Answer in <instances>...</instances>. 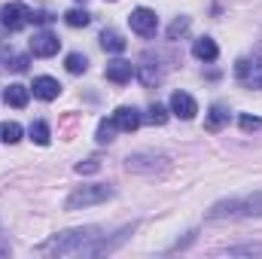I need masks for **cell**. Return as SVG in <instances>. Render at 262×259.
<instances>
[{"mask_svg":"<svg viewBox=\"0 0 262 259\" xmlns=\"http://www.w3.org/2000/svg\"><path fill=\"white\" fill-rule=\"evenodd\" d=\"M235 76H238V82H244L250 89H262V55L241 58L235 64Z\"/></svg>","mask_w":262,"mask_h":259,"instance_id":"8992f818","label":"cell"},{"mask_svg":"<svg viewBox=\"0 0 262 259\" xmlns=\"http://www.w3.org/2000/svg\"><path fill=\"white\" fill-rule=\"evenodd\" d=\"M98 168H101V162H98V159H85V162H79V165H76V171H79V174H92V171H98Z\"/></svg>","mask_w":262,"mask_h":259,"instance_id":"cb8c5ba5","label":"cell"},{"mask_svg":"<svg viewBox=\"0 0 262 259\" xmlns=\"http://www.w3.org/2000/svg\"><path fill=\"white\" fill-rule=\"evenodd\" d=\"M238 253L253 256V253H262V247H232V250H229V256H238Z\"/></svg>","mask_w":262,"mask_h":259,"instance_id":"484cf974","label":"cell"},{"mask_svg":"<svg viewBox=\"0 0 262 259\" xmlns=\"http://www.w3.org/2000/svg\"><path fill=\"white\" fill-rule=\"evenodd\" d=\"M149 122H152V125H165V122H168V110H165L162 104H152V107H149Z\"/></svg>","mask_w":262,"mask_h":259,"instance_id":"603a6c76","label":"cell"},{"mask_svg":"<svg viewBox=\"0 0 262 259\" xmlns=\"http://www.w3.org/2000/svg\"><path fill=\"white\" fill-rule=\"evenodd\" d=\"M226 122H229V110H226L223 104H213V107H210V113H207V128L216 131V128H223Z\"/></svg>","mask_w":262,"mask_h":259,"instance_id":"2e32d148","label":"cell"},{"mask_svg":"<svg viewBox=\"0 0 262 259\" xmlns=\"http://www.w3.org/2000/svg\"><path fill=\"white\" fill-rule=\"evenodd\" d=\"M192 55H195L198 61H216V55H220V46H216L210 37H198L195 46H192Z\"/></svg>","mask_w":262,"mask_h":259,"instance_id":"5bb4252c","label":"cell"},{"mask_svg":"<svg viewBox=\"0 0 262 259\" xmlns=\"http://www.w3.org/2000/svg\"><path fill=\"white\" fill-rule=\"evenodd\" d=\"M58 49H61V40H58L52 31H40V34H34V40H31V52H34L37 58H52Z\"/></svg>","mask_w":262,"mask_h":259,"instance_id":"ba28073f","label":"cell"},{"mask_svg":"<svg viewBox=\"0 0 262 259\" xmlns=\"http://www.w3.org/2000/svg\"><path fill=\"white\" fill-rule=\"evenodd\" d=\"M131 76H134V64H131V61L116 58V61H110V64H107V79H110V82H116V85H125Z\"/></svg>","mask_w":262,"mask_h":259,"instance_id":"7c38bea8","label":"cell"},{"mask_svg":"<svg viewBox=\"0 0 262 259\" xmlns=\"http://www.w3.org/2000/svg\"><path fill=\"white\" fill-rule=\"evenodd\" d=\"M101 46H104V52H116V55H119V52H125L128 43L122 40V34H116V31H104V34H101Z\"/></svg>","mask_w":262,"mask_h":259,"instance_id":"9a60e30c","label":"cell"},{"mask_svg":"<svg viewBox=\"0 0 262 259\" xmlns=\"http://www.w3.org/2000/svg\"><path fill=\"white\" fill-rule=\"evenodd\" d=\"M125 168H128L131 174L156 177V174H165L171 165H168V156H162V153H134V156H128Z\"/></svg>","mask_w":262,"mask_h":259,"instance_id":"277c9868","label":"cell"},{"mask_svg":"<svg viewBox=\"0 0 262 259\" xmlns=\"http://www.w3.org/2000/svg\"><path fill=\"white\" fill-rule=\"evenodd\" d=\"M101 241V229L98 226H85V229H67L52 235L49 241H43L37 247L40 256H92L95 244Z\"/></svg>","mask_w":262,"mask_h":259,"instance_id":"6da1fadb","label":"cell"},{"mask_svg":"<svg viewBox=\"0 0 262 259\" xmlns=\"http://www.w3.org/2000/svg\"><path fill=\"white\" fill-rule=\"evenodd\" d=\"M0 140L3 143H18L21 140V125L18 122H0Z\"/></svg>","mask_w":262,"mask_h":259,"instance_id":"e0dca14e","label":"cell"},{"mask_svg":"<svg viewBox=\"0 0 262 259\" xmlns=\"http://www.w3.org/2000/svg\"><path fill=\"white\" fill-rule=\"evenodd\" d=\"M0 253H9V247H6V244H3V241H0Z\"/></svg>","mask_w":262,"mask_h":259,"instance_id":"f546056e","label":"cell"},{"mask_svg":"<svg viewBox=\"0 0 262 259\" xmlns=\"http://www.w3.org/2000/svg\"><path fill=\"white\" fill-rule=\"evenodd\" d=\"M0 61H6V64H9V49H6V46H0Z\"/></svg>","mask_w":262,"mask_h":259,"instance_id":"f1b7e54d","label":"cell"},{"mask_svg":"<svg viewBox=\"0 0 262 259\" xmlns=\"http://www.w3.org/2000/svg\"><path fill=\"white\" fill-rule=\"evenodd\" d=\"M64 21L70 28H85V25L92 21V15H89L85 9H70V12H64Z\"/></svg>","mask_w":262,"mask_h":259,"instance_id":"d6986e66","label":"cell"},{"mask_svg":"<svg viewBox=\"0 0 262 259\" xmlns=\"http://www.w3.org/2000/svg\"><path fill=\"white\" fill-rule=\"evenodd\" d=\"M64 67L70 73H85L89 70V61H85V55H79V52H70L64 58Z\"/></svg>","mask_w":262,"mask_h":259,"instance_id":"ffe728a7","label":"cell"},{"mask_svg":"<svg viewBox=\"0 0 262 259\" xmlns=\"http://www.w3.org/2000/svg\"><path fill=\"white\" fill-rule=\"evenodd\" d=\"M186 31H189V15H180V18L171 21V28H168V40H177V37H183Z\"/></svg>","mask_w":262,"mask_h":259,"instance_id":"44dd1931","label":"cell"},{"mask_svg":"<svg viewBox=\"0 0 262 259\" xmlns=\"http://www.w3.org/2000/svg\"><path fill=\"white\" fill-rule=\"evenodd\" d=\"M12 70H18V73L28 70V55H15V58H12Z\"/></svg>","mask_w":262,"mask_h":259,"instance_id":"4316f807","label":"cell"},{"mask_svg":"<svg viewBox=\"0 0 262 259\" xmlns=\"http://www.w3.org/2000/svg\"><path fill=\"white\" fill-rule=\"evenodd\" d=\"M113 131H119L113 125V119H101V125H98V140H101V143L113 140Z\"/></svg>","mask_w":262,"mask_h":259,"instance_id":"7402d4cb","label":"cell"},{"mask_svg":"<svg viewBox=\"0 0 262 259\" xmlns=\"http://www.w3.org/2000/svg\"><path fill=\"white\" fill-rule=\"evenodd\" d=\"M3 101L9 104V107H28V101H31V89L28 85H21V82H12L6 92H3Z\"/></svg>","mask_w":262,"mask_h":259,"instance_id":"4fadbf2b","label":"cell"},{"mask_svg":"<svg viewBox=\"0 0 262 259\" xmlns=\"http://www.w3.org/2000/svg\"><path fill=\"white\" fill-rule=\"evenodd\" d=\"M0 21H3V28L6 31H21L28 21H31V9L25 6V3H6L3 9H0Z\"/></svg>","mask_w":262,"mask_h":259,"instance_id":"52a82bcc","label":"cell"},{"mask_svg":"<svg viewBox=\"0 0 262 259\" xmlns=\"http://www.w3.org/2000/svg\"><path fill=\"white\" fill-rule=\"evenodd\" d=\"M171 113L180 116V119H192V116L198 113L195 98L186 95V92H174V95H171Z\"/></svg>","mask_w":262,"mask_h":259,"instance_id":"9c48e42d","label":"cell"},{"mask_svg":"<svg viewBox=\"0 0 262 259\" xmlns=\"http://www.w3.org/2000/svg\"><path fill=\"white\" fill-rule=\"evenodd\" d=\"M241 128L244 131H256V128H262V119L259 116H241Z\"/></svg>","mask_w":262,"mask_h":259,"instance_id":"d4e9b609","label":"cell"},{"mask_svg":"<svg viewBox=\"0 0 262 259\" xmlns=\"http://www.w3.org/2000/svg\"><path fill=\"white\" fill-rule=\"evenodd\" d=\"M55 15H49V12H31V21H40V25H49Z\"/></svg>","mask_w":262,"mask_h":259,"instance_id":"83f0119b","label":"cell"},{"mask_svg":"<svg viewBox=\"0 0 262 259\" xmlns=\"http://www.w3.org/2000/svg\"><path fill=\"white\" fill-rule=\"evenodd\" d=\"M31 140H34V143H40V146H46V143L52 140L49 125H46V122H31Z\"/></svg>","mask_w":262,"mask_h":259,"instance_id":"ac0fdd59","label":"cell"},{"mask_svg":"<svg viewBox=\"0 0 262 259\" xmlns=\"http://www.w3.org/2000/svg\"><path fill=\"white\" fill-rule=\"evenodd\" d=\"M128 25L137 37H156V31H159V15H156L152 9H146V6H137V9H131Z\"/></svg>","mask_w":262,"mask_h":259,"instance_id":"5b68a950","label":"cell"},{"mask_svg":"<svg viewBox=\"0 0 262 259\" xmlns=\"http://www.w3.org/2000/svg\"><path fill=\"white\" fill-rule=\"evenodd\" d=\"M31 92H34V98H40V101H55L58 92H61V82H58L55 76H37L34 85H31Z\"/></svg>","mask_w":262,"mask_h":259,"instance_id":"30bf717a","label":"cell"},{"mask_svg":"<svg viewBox=\"0 0 262 259\" xmlns=\"http://www.w3.org/2000/svg\"><path fill=\"white\" fill-rule=\"evenodd\" d=\"M107 198H113V186L107 183H89V186H79L67 195L64 207L67 210H79V207H92V204H104Z\"/></svg>","mask_w":262,"mask_h":259,"instance_id":"3957f363","label":"cell"},{"mask_svg":"<svg viewBox=\"0 0 262 259\" xmlns=\"http://www.w3.org/2000/svg\"><path fill=\"white\" fill-rule=\"evenodd\" d=\"M110 119H113V125H116V128L125 131V134L137 131V125H140V113H137L134 107H119V110H116Z\"/></svg>","mask_w":262,"mask_h":259,"instance_id":"8fae6325","label":"cell"},{"mask_svg":"<svg viewBox=\"0 0 262 259\" xmlns=\"http://www.w3.org/2000/svg\"><path fill=\"white\" fill-rule=\"evenodd\" d=\"M253 217H262V192L223 198L207 210V220H213V223H220V220H253Z\"/></svg>","mask_w":262,"mask_h":259,"instance_id":"7a4b0ae2","label":"cell"}]
</instances>
